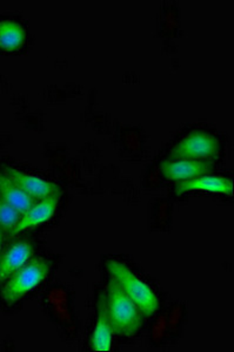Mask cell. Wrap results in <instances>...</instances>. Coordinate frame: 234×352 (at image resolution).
<instances>
[{"instance_id": "13", "label": "cell", "mask_w": 234, "mask_h": 352, "mask_svg": "<svg viewBox=\"0 0 234 352\" xmlns=\"http://www.w3.org/2000/svg\"><path fill=\"white\" fill-rule=\"evenodd\" d=\"M21 212H18L11 204L0 197V230L6 237H12L17 224L21 221Z\"/></svg>"}, {"instance_id": "14", "label": "cell", "mask_w": 234, "mask_h": 352, "mask_svg": "<svg viewBox=\"0 0 234 352\" xmlns=\"http://www.w3.org/2000/svg\"><path fill=\"white\" fill-rule=\"evenodd\" d=\"M5 236L4 234H3V232L0 230V252H1V247H3V242H4Z\"/></svg>"}, {"instance_id": "2", "label": "cell", "mask_w": 234, "mask_h": 352, "mask_svg": "<svg viewBox=\"0 0 234 352\" xmlns=\"http://www.w3.org/2000/svg\"><path fill=\"white\" fill-rule=\"evenodd\" d=\"M106 269L109 277L120 285L126 296L137 305L144 317L153 316L159 309V300L153 290L121 262L109 260L106 262Z\"/></svg>"}, {"instance_id": "11", "label": "cell", "mask_w": 234, "mask_h": 352, "mask_svg": "<svg viewBox=\"0 0 234 352\" xmlns=\"http://www.w3.org/2000/svg\"><path fill=\"white\" fill-rule=\"evenodd\" d=\"M0 197H3L8 204L21 212V215L28 212L36 201L23 192L10 177L0 173Z\"/></svg>"}, {"instance_id": "4", "label": "cell", "mask_w": 234, "mask_h": 352, "mask_svg": "<svg viewBox=\"0 0 234 352\" xmlns=\"http://www.w3.org/2000/svg\"><path fill=\"white\" fill-rule=\"evenodd\" d=\"M222 144L217 136L205 131H193L171 149L169 160H210L218 159Z\"/></svg>"}, {"instance_id": "12", "label": "cell", "mask_w": 234, "mask_h": 352, "mask_svg": "<svg viewBox=\"0 0 234 352\" xmlns=\"http://www.w3.org/2000/svg\"><path fill=\"white\" fill-rule=\"evenodd\" d=\"M26 32L19 23L13 21H0V50L14 52L24 46Z\"/></svg>"}, {"instance_id": "6", "label": "cell", "mask_w": 234, "mask_h": 352, "mask_svg": "<svg viewBox=\"0 0 234 352\" xmlns=\"http://www.w3.org/2000/svg\"><path fill=\"white\" fill-rule=\"evenodd\" d=\"M3 173L10 177L23 192H26L29 197L36 201L44 200L46 197L61 192L58 184L41 179L38 176L21 172L12 167H5Z\"/></svg>"}, {"instance_id": "9", "label": "cell", "mask_w": 234, "mask_h": 352, "mask_svg": "<svg viewBox=\"0 0 234 352\" xmlns=\"http://www.w3.org/2000/svg\"><path fill=\"white\" fill-rule=\"evenodd\" d=\"M33 245L29 241H18L11 244L3 255H0V283L8 280L32 258Z\"/></svg>"}, {"instance_id": "7", "label": "cell", "mask_w": 234, "mask_h": 352, "mask_svg": "<svg viewBox=\"0 0 234 352\" xmlns=\"http://www.w3.org/2000/svg\"><path fill=\"white\" fill-rule=\"evenodd\" d=\"M193 190H204V192L232 197L233 195V184L231 179L225 177V176L207 174V175L194 177L191 180L178 182L174 188V192L178 197H180L185 192H193Z\"/></svg>"}, {"instance_id": "1", "label": "cell", "mask_w": 234, "mask_h": 352, "mask_svg": "<svg viewBox=\"0 0 234 352\" xmlns=\"http://www.w3.org/2000/svg\"><path fill=\"white\" fill-rule=\"evenodd\" d=\"M106 303L114 335L120 337L137 335L144 323V315L137 305L126 296L125 292L114 278H109L106 290Z\"/></svg>"}, {"instance_id": "8", "label": "cell", "mask_w": 234, "mask_h": 352, "mask_svg": "<svg viewBox=\"0 0 234 352\" xmlns=\"http://www.w3.org/2000/svg\"><path fill=\"white\" fill-rule=\"evenodd\" d=\"M61 192L54 194L52 197H46L44 200L36 201L28 212L23 214L19 223L17 224L12 236L28 229L36 228L51 219L56 212Z\"/></svg>"}, {"instance_id": "10", "label": "cell", "mask_w": 234, "mask_h": 352, "mask_svg": "<svg viewBox=\"0 0 234 352\" xmlns=\"http://www.w3.org/2000/svg\"><path fill=\"white\" fill-rule=\"evenodd\" d=\"M112 328L109 323L106 292H101L97 302V322L92 332L89 345L94 351H109L112 348Z\"/></svg>"}, {"instance_id": "5", "label": "cell", "mask_w": 234, "mask_h": 352, "mask_svg": "<svg viewBox=\"0 0 234 352\" xmlns=\"http://www.w3.org/2000/svg\"><path fill=\"white\" fill-rule=\"evenodd\" d=\"M160 173L167 180H191L198 176L213 172L214 161L210 160H165L160 164Z\"/></svg>"}, {"instance_id": "3", "label": "cell", "mask_w": 234, "mask_h": 352, "mask_svg": "<svg viewBox=\"0 0 234 352\" xmlns=\"http://www.w3.org/2000/svg\"><path fill=\"white\" fill-rule=\"evenodd\" d=\"M51 263L43 257H34L18 269L1 289V300L8 305L16 303L49 276Z\"/></svg>"}]
</instances>
